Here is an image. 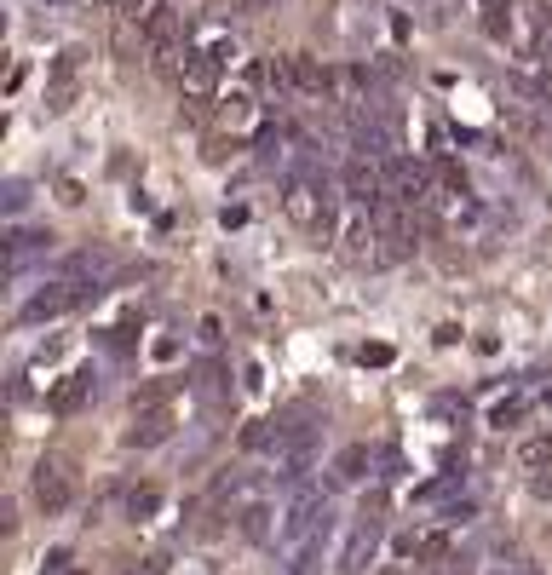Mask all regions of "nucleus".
Segmentation results:
<instances>
[{
  "label": "nucleus",
  "mask_w": 552,
  "mask_h": 575,
  "mask_svg": "<svg viewBox=\"0 0 552 575\" xmlns=\"http://www.w3.org/2000/svg\"><path fill=\"white\" fill-rule=\"evenodd\" d=\"M156 506H161V495H156V489H150V483H144V489H133V495H127V518H133V524H138V518H150Z\"/></svg>",
  "instance_id": "obj_19"
},
{
  "label": "nucleus",
  "mask_w": 552,
  "mask_h": 575,
  "mask_svg": "<svg viewBox=\"0 0 552 575\" xmlns=\"http://www.w3.org/2000/svg\"><path fill=\"white\" fill-rule=\"evenodd\" d=\"M236 529H242L248 541H271V506L248 501V506H242V518H236Z\"/></svg>",
  "instance_id": "obj_14"
},
{
  "label": "nucleus",
  "mask_w": 552,
  "mask_h": 575,
  "mask_svg": "<svg viewBox=\"0 0 552 575\" xmlns=\"http://www.w3.org/2000/svg\"><path fill=\"white\" fill-rule=\"evenodd\" d=\"M322 524H334V512H328V495H322V489H299L276 535H282L288 547H299V541H311V535H317Z\"/></svg>",
  "instance_id": "obj_2"
},
{
  "label": "nucleus",
  "mask_w": 552,
  "mask_h": 575,
  "mask_svg": "<svg viewBox=\"0 0 552 575\" xmlns=\"http://www.w3.org/2000/svg\"><path fill=\"white\" fill-rule=\"evenodd\" d=\"M282 207H288V219L305 230H317L322 242L334 236V202H328V190H322L317 179H288V190H282Z\"/></svg>",
  "instance_id": "obj_1"
},
{
  "label": "nucleus",
  "mask_w": 552,
  "mask_h": 575,
  "mask_svg": "<svg viewBox=\"0 0 552 575\" xmlns=\"http://www.w3.org/2000/svg\"><path fill=\"white\" fill-rule=\"evenodd\" d=\"M29 489H35V506H41L46 518H58V512L75 506V472H69L64 460H41Z\"/></svg>",
  "instance_id": "obj_3"
},
{
  "label": "nucleus",
  "mask_w": 552,
  "mask_h": 575,
  "mask_svg": "<svg viewBox=\"0 0 552 575\" xmlns=\"http://www.w3.org/2000/svg\"><path fill=\"white\" fill-rule=\"evenodd\" d=\"M449 558H455V535H449V529L414 535V564H420V570H437V564H449Z\"/></svg>",
  "instance_id": "obj_10"
},
{
  "label": "nucleus",
  "mask_w": 552,
  "mask_h": 575,
  "mask_svg": "<svg viewBox=\"0 0 552 575\" xmlns=\"http://www.w3.org/2000/svg\"><path fill=\"white\" fill-rule=\"evenodd\" d=\"M506 570H512V575H541V564H535V558H512Z\"/></svg>",
  "instance_id": "obj_29"
},
{
  "label": "nucleus",
  "mask_w": 552,
  "mask_h": 575,
  "mask_svg": "<svg viewBox=\"0 0 552 575\" xmlns=\"http://www.w3.org/2000/svg\"><path fill=\"white\" fill-rule=\"evenodd\" d=\"M340 184H345V196L363 207V213H374V207H386V202H391V190H386V167H374L368 156L345 161Z\"/></svg>",
  "instance_id": "obj_4"
},
{
  "label": "nucleus",
  "mask_w": 552,
  "mask_h": 575,
  "mask_svg": "<svg viewBox=\"0 0 552 575\" xmlns=\"http://www.w3.org/2000/svg\"><path fill=\"white\" fill-rule=\"evenodd\" d=\"M374 547H380V518H357V529L340 552V575H363L374 564Z\"/></svg>",
  "instance_id": "obj_7"
},
{
  "label": "nucleus",
  "mask_w": 552,
  "mask_h": 575,
  "mask_svg": "<svg viewBox=\"0 0 552 575\" xmlns=\"http://www.w3.org/2000/svg\"><path fill=\"white\" fill-rule=\"evenodd\" d=\"M518 420H524V397H506V403H495V414H489V426H518Z\"/></svg>",
  "instance_id": "obj_21"
},
{
  "label": "nucleus",
  "mask_w": 552,
  "mask_h": 575,
  "mask_svg": "<svg viewBox=\"0 0 552 575\" xmlns=\"http://www.w3.org/2000/svg\"><path fill=\"white\" fill-rule=\"evenodd\" d=\"M506 6L501 0H483V35H489V41H506V23L512 18H501Z\"/></svg>",
  "instance_id": "obj_20"
},
{
  "label": "nucleus",
  "mask_w": 552,
  "mask_h": 575,
  "mask_svg": "<svg viewBox=\"0 0 552 575\" xmlns=\"http://www.w3.org/2000/svg\"><path fill=\"white\" fill-rule=\"evenodd\" d=\"M52 6H69V0H52Z\"/></svg>",
  "instance_id": "obj_33"
},
{
  "label": "nucleus",
  "mask_w": 552,
  "mask_h": 575,
  "mask_svg": "<svg viewBox=\"0 0 552 575\" xmlns=\"http://www.w3.org/2000/svg\"><path fill=\"white\" fill-rule=\"evenodd\" d=\"M242 6H248V12H259V6H265V0H242Z\"/></svg>",
  "instance_id": "obj_30"
},
{
  "label": "nucleus",
  "mask_w": 552,
  "mask_h": 575,
  "mask_svg": "<svg viewBox=\"0 0 552 575\" xmlns=\"http://www.w3.org/2000/svg\"><path fill=\"white\" fill-rule=\"evenodd\" d=\"M58 196H64L69 207H81V202H87V196H81V184H75V179H64V184H58Z\"/></svg>",
  "instance_id": "obj_28"
},
{
  "label": "nucleus",
  "mask_w": 552,
  "mask_h": 575,
  "mask_svg": "<svg viewBox=\"0 0 552 575\" xmlns=\"http://www.w3.org/2000/svg\"><path fill=\"white\" fill-rule=\"evenodd\" d=\"M23 202H29V184H6V213H23Z\"/></svg>",
  "instance_id": "obj_26"
},
{
  "label": "nucleus",
  "mask_w": 552,
  "mask_h": 575,
  "mask_svg": "<svg viewBox=\"0 0 552 575\" xmlns=\"http://www.w3.org/2000/svg\"><path fill=\"white\" fill-rule=\"evenodd\" d=\"M437 184H443V190H455V196H466V173H460L455 161H437Z\"/></svg>",
  "instance_id": "obj_24"
},
{
  "label": "nucleus",
  "mask_w": 552,
  "mask_h": 575,
  "mask_svg": "<svg viewBox=\"0 0 552 575\" xmlns=\"http://www.w3.org/2000/svg\"><path fill=\"white\" fill-rule=\"evenodd\" d=\"M81 58H87V52H81V46H69L64 58L52 64V81H75V75H81Z\"/></svg>",
  "instance_id": "obj_22"
},
{
  "label": "nucleus",
  "mask_w": 552,
  "mask_h": 575,
  "mask_svg": "<svg viewBox=\"0 0 552 575\" xmlns=\"http://www.w3.org/2000/svg\"><path fill=\"white\" fill-rule=\"evenodd\" d=\"M518 466H529V472L552 466V432H547V437H529L524 449H518Z\"/></svg>",
  "instance_id": "obj_17"
},
{
  "label": "nucleus",
  "mask_w": 552,
  "mask_h": 575,
  "mask_svg": "<svg viewBox=\"0 0 552 575\" xmlns=\"http://www.w3.org/2000/svg\"><path fill=\"white\" fill-rule=\"evenodd\" d=\"M75 81H52V87H46V110L52 115H64V110H75Z\"/></svg>",
  "instance_id": "obj_18"
},
{
  "label": "nucleus",
  "mask_w": 552,
  "mask_h": 575,
  "mask_svg": "<svg viewBox=\"0 0 552 575\" xmlns=\"http://www.w3.org/2000/svg\"><path fill=\"white\" fill-rule=\"evenodd\" d=\"M328 535H334V524H322L311 541H299L294 564H288V575H322V552H328Z\"/></svg>",
  "instance_id": "obj_12"
},
{
  "label": "nucleus",
  "mask_w": 552,
  "mask_h": 575,
  "mask_svg": "<svg viewBox=\"0 0 552 575\" xmlns=\"http://www.w3.org/2000/svg\"><path fill=\"white\" fill-rule=\"evenodd\" d=\"M380 575H403V570H397V564H391V570H380Z\"/></svg>",
  "instance_id": "obj_31"
},
{
  "label": "nucleus",
  "mask_w": 552,
  "mask_h": 575,
  "mask_svg": "<svg viewBox=\"0 0 552 575\" xmlns=\"http://www.w3.org/2000/svg\"><path fill=\"white\" fill-rule=\"evenodd\" d=\"M219 58H230V52H202V46H190V52H184V81L196 92H207L219 81Z\"/></svg>",
  "instance_id": "obj_11"
},
{
  "label": "nucleus",
  "mask_w": 552,
  "mask_h": 575,
  "mask_svg": "<svg viewBox=\"0 0 552 575\" xmlns=\"http://www.w3.org/2000/svg\"><path fill=\"white\" fill-rule=\"evenodd\" d=\"M69 575H92V570H69Z\"/></svg>",
  "instance_id": "obj_32"
},
{
  "label": "nucleus",
  "mask_w": 552,
  "mask_h": 575,
  "mask_svg": "<svg viewBox=\"0 0 552 575\" xmlns=\"http://www.w3.org/2000/svg\"><path fill=\"white\" fill-rule=\"evenodd\" d=\"M368 472H374V449H368V443H345L340 455H334V466H328L334 483H363Z\"/></svg>",
  "instance_id": "obj_9"
},
{
  "label": "nucleus",
  "mask_w": 552,
  "mask_h": 575,
  "mask_svg": "<svg viewBox=\"0 0 552 575\" xmlns=\"http://www.w3.org/2000/svg\"><path fill=\"white\" fill-rule=\"evenodd\" d=\"M87 299V288L81 282H46V288H35V294L23 299L18 322H46V317H64L69 305H81Z\"/></svg>",
  "instance_id": "obj_6"
},
{
  "label": "nucleus",
  "mask_w": 552,
  "mask_h": 575,
  "mask_svg": "<svg viewBox=\"0 0 552 575\" xmlns=\"http://www.w3.org/2000/svg\"><path fill=\"white\" fill-rule=\"evenodd\" d=\"M173 437V409H138V420L127 426V449H156Z\"/></svg>",
  "instance_id": "obj_8"
},
{
  "label": "nucleus",
  "mask_w": 552,
  "mask_h": 575,
  "mask_svg": "<svg viewBox=\"0 0 552 575\" xmlns=\"http://www.w3.org/2000/svg\"><path fill=\"white\" fill-rule=\"evenodd\" d=\"M426 575H472V564H466V558H449V564H437V570H426Z\"/></svg>",
  "instance_id": "obj_27"
},
{
  "label": "nucleus",
  "mask_w": 552,
  "mask_h": 575,
  "mask_svg": "<svg viewBox=\"0 0 552 575\" xmlns=\"http://www.w3.org/2000/svg\"><path fill=\"white\" fill-rule=\"evenodd\" d=\"M52 248V230H6V259L23 265V253H46Z\"/></svg>",
  "instance_id": "obj_13"
},
{
  "label": "nucleus",
  "mask_w": 552,
  "mask_h": 575,
  "mask_svg": "<svg viewBox=\"0 0 552 575\" xmlns=\"http://www.w3.org/2000/svg\"><path fill=\"white\" fill-rule=\"evenodd\" d=\"M455 483H460V472H449V478H432V483H420V489H414V501H443V495H449Z\"/></svg>",
  "instance_id": "obj_23"
},
{
  "label": "nucleus",
  "mask_w": 552,
  "mask_h": 575,
  "mask_svg": "<svg viewBox=\"0 0 552 575\" xmlns=\"http://www.w3.org/2000/svg\"><path fill=\"white\" fill-rule=\"evenodd\" d=\"M144 41H150V52H156V46H173V12H167V6H156V12L144 18Z\"/></svg>",
  "instance_id": "obj_15"
},
{
  "label": "nucleus",
  "mask_w": 552,
  "mask_h": 575,
  "mask_svg": "<svg viewBox=\"0 0 552 575\" xmlns=\"http://www.w3.org/2000/svg\"><path fill=\"white\" fill-rule=\"evenodd\" d=\"M225 121H248V98H242V92H230L225 98Z\"/></svg>",
  "instance_id": "obj_25"
},
{
  "label": "nucleus",
  "mask_w": 552,
  "mask_h": 575,
  "mask_svg": "<svg viewBox=\"0 0 552 575\" xmlns=\"http://www.w3.org/2000/svg\"><path fill=\"white\" fill-rule=\"evenodd\" d=\"M386 190H391V202L426 207L432 202V173H426L420 161H409V156H391L386 161Z\"/></svg>",
  "instance_id": "obj_5"
},
{
  "label": "nucleus",
  "mask_w": 552,
  "mask_h": 575,
  "mask_svg": "<svg viewBox=\"0 0 552 575\" xmlns=\"http://www.w3.org/2000/svg\"><path fill=\"white\" fill-rule=\"evenodd\" d=\"M92 391V374H75L69 386H58V397H52V409L58 414H69V409H81V397Z\"/></svg>",
  "instance_id": "obj_16"
}]
</instances>
